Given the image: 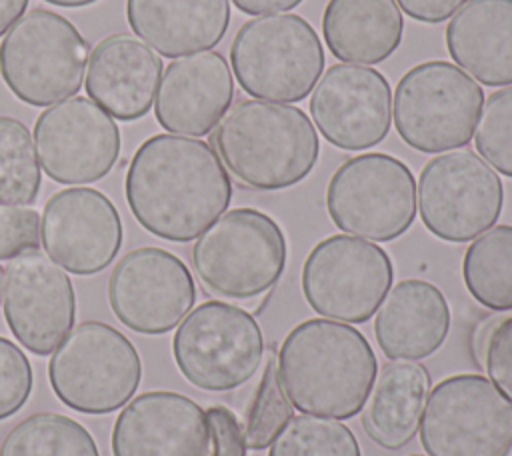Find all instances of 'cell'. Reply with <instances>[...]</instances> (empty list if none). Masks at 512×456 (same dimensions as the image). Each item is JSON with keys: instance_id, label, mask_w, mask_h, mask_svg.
I'll return each mask as SVG.
<instances>
[{"instance_id": "obj_31", "label": "cell", "mask_w": 512, "mask_h": 456, "mask_svg": "<svg viewBox=\"0 0 512 456\" xmlns=\"http://www.w3.org/2000/svg\"><path fill=\"white\" fill-rule=\"evenodd\" d=\"M294 406L290 404L278 376L276 356L270 354L258 386L252 392L246 416L242 422V432L248 450H264L272 444L278 432L292 418Z\"/></svg>"}, {"instance_id": "obj_38", "label": "cell", "mask_w": 512, "mask_h": 456, "mask_svg": "<svg viewBox=\"0 0 512 456\" xmlns=\"http://www.w3.org/2000/svg\"><path fill=\"white\" fill-rule=\"evenodd\" d=\"M304 0H232V4L244 14H270L296 8Z\"/></svg>"}, {"instance_id": "obj_36", "label": "cell", "mask_w": 512, "mask_h": 456, "mask_svg": "<svg viewBox=\"0 0 512 456\" xmlns=\"http://www.w3.org/2000/svg\"><path fill=\"white\" fill-rule=\"evenodd\" d=\"M206 418L210 426V452L208 456H246V440L242 432V422L236 414L222 406L214 404L206 408Z\"/></svg>"}, {"instance_id": "obj_7", "label": "cell", "mask_w": 512, "mask_h": 456, "mask_svg": "<svg viewBox=\"0 0 512 456\" xmlns=\"http://www.w3.org/2000/svg\"><path fill=\"white\" fill-rule=\"evenodd\" d=\"M484 106V90L452 62L412 66L394 90V128L414 150L438 154L472 140Z\"/></svg>"}, {"instance_id": "obj_39", "label": "cell", "mask_w": 512, "mask_h": 456, "mask_svg": "<svg viewBox=\"0 0 512 456\" xmlns=\"http://www.w3.org/2000/svg\"><path fill=\"white\" fill-rule=\"evenodd\" d=\"M26 8L28 0H0V36L24 16Z\"/></svg>"}, {"instance_id": "obj_25", "label": "cell", "mask_w": 512, "mask_h": 456, "mask_svg": "<svg viewBox=\"0 0 512 456\" xmlns=\"http://www.w3.org/2000/svg\"><path fill=\"white\" fill-rule=\"evenodd\" d=\"M430 392L428 370L414 360H390L362 406V428L384 450L404 448L418 432Z\"/></svg>"}, {"instance_id": "obj_11", "label": "cell", "mask_w": 512, "mask_h": 456, "mask_svg": "<svg viewBox=\"0 0 512 456\" xmlns=\"http://www.w3.org/2000/svg\"><path fill=\"white\" fill-rule=\"evenodd\" d=\"M418 432L428 456H502L512 402L482 374H452L428 392Z\"/></svg>"}, {"instance_id": "obj_6", "label": "cell", "mask_w": 512, "mask_h": 456, "mask_svg": "<svg viewBox=\"0 0 512 456\" xmlns=\"http://www.w3.org/2000/svg\"><path fill=\"white\" fill-rule=\"evenodd\" d=\"M90 46L62 14L32 8L0 42V76L30 106H52L84 82Z\"/></svg>"}, {"instance_id": "obj_35", "label": "cell", "mask_w": 512, "mask_h": 456, "mask_svg": "<svg viewBox=\"0 0 512 456\" xmlns=\"http://www.w3.org/2000/svg\"><path fill=\"white\" fill-rule=\"evenodd\" d=\"M40 244V216L34 208L0 204V260H12Z\"/></svg>"}, {"instance_id": "obj_15", "label": "cell", "mask_w": 512, "mask_h": 456, "mask_svg": "<svg viewBox=\"0 0 512 456\" xmlns=\"http://www.w3.org/2000/svg\"><path fill=\"white\" fill-rule=\"evenodd\" d=\"M38 162L60 184L104 178L120 156V130L112 116L84 96L48 106L34 124Z\"/></svg>"}, {"instance_id": "obj_20", "label": "cell", "mask_w": 512, "mask_h": 456, "mask_svg": "<svg viewBox=\"0 0 512 456\" xmlns=\"http://www.w3.org/2000/svg\"><path fill=\"white\" fill-rule=\"evenodd\" d=\"M234 78L220 52L204 50L174 58L156 92L158 124L174 134H210L232 106Z\"/></svg>"}, {"instance_id": "obj_30", "label": "cell", "mask_w": 512, "mask_h": 456, "mask_svg": "<svg viewBox=\"0 0 512 456\" xmlns=\"http://www.w3.org/2000/svg\"><path fill=\"white\" fill-rule=\"evenodd\" d=\"M268 448V456H362L346 424L312 414L292 416Z\"/></svg>"}, {"instance_id": "obj_19", "label": "cell", "mask_w": 512, "mask_h": 456, "mask_svg": "<svg viewBox=\"0 0 512 456\" xmlns=\"http://www.w3.org/2000/svg\"><path fill=\"white\" fill-rule=\"evenodd\" d=\"M206 410L172 390H150L128 402L112 428L114 456H208Z\"/></svg>"}, {"instance_id": "obj_17", "label": "cell", "mask_w": 512, "mask_h": 456, "mask_svg": "<svg viewBox=\"0 0 512 456\" xmlns=\"http://www.w3.org/2000/svg\"><path fill=\"white\" fill-rule=\"evenodd\" d=\"M310 112L314 126L332 146L366 150L388 136L392 90L376 68L334 64L318 78Z\"/></svg>"}, {"instance_id": "obj_32", "label": "cell", "mask_w": 512, "mask_h": 456, "mask_svg": "<svg viewBox=\"0 0 512 456\" xmlns=\"http://www.w3.org/2000/svg\"><path fill=\"white\" fill-rule=\"evenodd\" d=\"M476 126V152L500 174L512 178V84L488 96Z\"/></svg>"}, {"instance_id": "obj_29", "label": "cell", "mask_w": 512, "mask_h": 456, "mask_svg": "<svg viewBox=\"0 0 512 456\" xmlns=\"http://www.w3.org/2000/svg\"><path fill=\"white\" fill-rule=\"evenodd\" d=\"M40 184V162L28 126L0 116V204H32Z\"/></svg>"}, {"instance_id": "obj_28", "label": "cell", "mask_w": 512, "mask_h": 456, "mask_svg": "<svg viewBox=\"0 0 512 456\" xmlns=\"http://www.w3.org/2000/svg\"><path fill=\"white\" fill-rule=\"evenodd\" d=\"M0 456H100V452L92 434L74 418L36 412L4 436Z\"/></svg>"}, {"instance_id": "obj_1", "label": "cell", "mask_w": 512, "mask_h": 456, "mask_svg": "<svg viewBox=\"0 0 512 456\" xmlns=\"http://www.w3.org/2000/svg\"><path fill=\"white\" fill-rule=\"evenodd\" d=\"M124 196L144 230L168 242H190L226 212L232 180L208 142L154 134L128 164Z\"/></svg>"}, {"instance_id": "obj_26", "label": "cell", "mask_w": 512, "mask_h": 456, "mask_svg": "<svg viewBox=\"0 0 512 456\" xmlns=\"http://www.w3.org/2000/svg\"><path fill=\"white\" fill-rule=\"evenodd\" d=\"M322 34L334 58L380 64L398 50L404 18L396 0H328Z\"/></svg>"}, {"instance_id": "obj_3", "label": "cell", "mask_w": 512, "mask_h": 456, "mask_svg": "<svg viewBox=\"0 0 512 456\" xmlns=\"http://www.w3.org/2000/svg\"><path fill=\"white\" fill-rule=\"evenodd\" d=\"M224 168L254 190H284L316 166L320 142L312 120L292 104L242 98L210 136Z\"/></svg>"}, {"instance_id": "obj_2", "label": "cell", "mask_w": 512, "mask_h": 456, "mask_svg": "<svg viewBox=\"0 0 512 456\" xmlns=\"http://www.w3.org/2000/svg\"><path fill=\"white\" fill-rule=\"evenodd\" d=\"M276 364L280 384L298 412L340 420L362 410L378 372L366 336L330 318L296 324L282 340Z\"/></svg>"}, {"instance_id": "obj_37", "label": "cell", "mask_w": 512, "mask_h": 456, "mask_svg": "<svg viewBox=\"0 0 512 456\" xmlns=\"http://www.w3.org/2000/svg\"><path fill=\"white\" fill-rule=\"evenodd\" d=\"M468 0H396L404 14L424 24H438L452 18Z\"/></svg>"}, {"instance_id": "obj_8", "label": "cell", "mask_w": 512, "mask_h": 456, "mask_svg": "<svg viewBox=\"0 0 512 456\" xmlns=\"http://www.w3.org/2000/svg\"><path fill=\"white\" fill-rule=\"evenodd\" d=\"M56 398L82 414H108L136 392L142 362L134 344L100 320L80 322L56 346L48 362Z\"/></svg>"}, {"instance_id": "obj_42", "label": "cell", "mask_w": 512, "mask_h": 456, "mask_svg": "<svg viewBox=\"0 0 512 456\" xmlns=\"http://www.w3.org/2000/svg\"><path fill=\"white\" fill-rule=\"evenodd\" d=\"M502 456H512V444H510V446H508V450H506V452H504V454H502Z\"/></svg>"}, {"instance_id": "obj_23", "label": "cell", "mask_w": 512, "mask_h": 456, "mask_svg": "<svg viewBox=\"0 0 512 456\" xmlns=\"http://www.w3.org/2000/svg\"><path fill=\"white\" fill-rule=\"evenodd\" d=\"M126 20L136 36L166 58L216 46L230 24L228 0H126Z\"/></svg>"}, {"instance_id": "obj_34", "label": "cell", "mask_w": 512, "mask_h": 456, "mask_svg": "<svg viewBox=\"0 0 512 456\" xmlns=\"http://www.w3.org/2000/svg\"><path fill=\"white\" fill-rule=\"evenodd\" d=\"M478 348L486 378L512 402V314L490 322Z\"/></svg>"}, {"instance_id": "obj_21", "label": "cell", "mask_w": 512, "mask_h": 456, "mask_svg": "<svg viewBox=\"0 0 512 456\" xmlns=\"http://www.w3.org/2000/svg\"><path fill=\"white\" fill-rule=\"evenodd\" d=\"M160 76V56L136 36L118 32L94 46L84 88L112 118L132 122L150 112Z\"/></svg>"}, {"instance_id": "obj_9", "label": "cell", "mask_w": 512, "mask_h": 456, "mask_svg": "<svg viewBox=\"0 0 512 456\" xmlns=\"http://www.w3.org/2000/svg\"><path fill=\"white\" fill-rule=\"evenodd\" d=\"M180 374L206 392L246 384L264 360V334L256 318L230 302L206 300L184 316L172 338Z\"/></svg>"}, {"instance_id": "obj_40", "label": "cell", "mask_w": 512, "mask_h": 456, "mask_svg": "<svg viewBox=\"0 0 512 456\" xmlns=\"http://www.w3.org/2000/svg\"><path fill=\"white\" fill-rule=\"evenodd\" d=\"M48 4H54V6H62V8H82V6H90L98 0H44Z\"/></svg>"}, {"instance_id": "obj_14", "label": "cell", "mask_w": 512, "mask_h": 456, "mask_svg": "<svg viewBox=\"0 0 512 456\" xmlns=\"http://www.w3.org/2000/svg\"><path fill=\"white\" fill-rule=\"evenodd\" d=\"M194 302L192 272L176 254L158 246L130 250L108 278V304L114 316L138 334L170 332Z\"/></svg>"}, {"instance_id": "obj_24", "label": "cell", "mask_w": 512, "mask_h": 456, "mask_svg": "<svg viewBox=\"0 0 512 456\" xmlns=\"http://www.w3.org/2000/svg\"><path fill=\"white\" fill-rule=\"evenodd\" d=\"M446 48L486 86L512 84V0H468L448 22Z\"/></svg>"}, {"instance_id": "obj_22", "label": "cell", "mask_w": 512, "mask_h": 456, "mask_svg": "<svg viewBox=\"0 0 512 456\" xmlns=\"http://www.w3.org/2000/svg\"><path fill=\"white\" fill-rule=\"evenodd\" d=\"M374 336L390 360L432 356L450 332V306L438 286L408 278L390 286L376 308Z\"/></svg>"}, {"instance_id": "obj_33", "label": "cell", "mask_w": 512, "mask_h": 456, "mask_svg": "<svg viewBox=\"0 0 512 456\" xmlns=\"http://www.w3.org/2000/svg\"><path fill=\"white\" fill-rule=\"evenodd\" d=\"M34 374L28 356L0 336V420L14 416L30 398Z\"/></svg>"}, {"instance_id": "obj_5", "label": "cell", "mask_w": 512, "mask_h": 456, "mask_svg": "<svg viewBox=\"0 0 512 456\" xmlns=\"http://www.w3.org/2000/svg\"><path fill=\"white\" fill-rule=\"evenodd\" d=\"M240 88L268 102L304 100L324 70V48L312 24L298 14L246 20L230 46Z\"/></svg>"}, {"instance_id": "obj_27", "label": "cell", "mask_w": 512, "mask_h": 456, "mask_svg": "<svg viewBox=\"0 0 512 456\" xmlns=\"http://www.w3.org/2000/svg\"><path fill=\"white\" fill-rule=\"evenodd\" d=\"M468 294L494 312L512 310V226L498 224L472 240L462 258Z\"/></svg>"}, {"instance_id": "obj_10", "label": "cell", "mask_w": 512, "mask_h": 456, "mask_svg": "<svg viewBox=\"0 0 512 456\" xmlns=\"http://www.w3.org/2000/svg\"><path fill=\"white\" fill-rule=\"evenodd\" d=\"M326 210L342 232L374 242L396 240L416 218L414 174L384 152L352 156L328 180Z\"/></svg>"}, {"instance_id": "obj_16", "label": "cell", "mask_w": 512, "mask_h": 456, "mask_svg": "<svg viewBox=\"0 0 512 456\" xmlns=\"http://www.w3.org/2000/svg\"><path fill=\"white\" fill-rule=\"evenodd\" d=\"M4 318L26 350L36 356L54 352L76 318L66 270L38 248L12 258L4 270Z\"/></svg>"}, {"instance_id": "obj_18", "label": "cell", "mask_w": 512, "mask_h": 456, "mask_svg": "<svg viewBox=\"0 0 512 456\" xmlns=\"http://www.w3.org/2000/svg\"><path fill=\"white\" fill-rule=\"evenodd\" d=\"M40 242L66 272L98 274L112 264L122 246L118 208L94 188L58 190L44 206Z\"/></svg>"}, {"instance_id": "obj_41", "label": "cell", "mask_w": 512, "mask_h": 456, "mask_svg": "<svg viewBox=\"0 0 512 456\" xmlns=\"http://www.w3.org/2000/svg\"><path fill=\"white\" fill-rule=\"evenodd\" d=\"M2 296H4V270L0 266V302H2Z\"/></svg>"}, {"instance_id": "obj_4", "label": "cell", "mask_w": 512, "mask_h": 456, "mask_svg": "<svg viewBox=\"0 0 512 456\" xmlns=\"http://www.w3.org/2000/svg\"><path fill=\"white\" fill-rule=\"evenodd\" d=\"M288 258L280 224L256 208H232L194 242L192 266L216 296L248 300L268 292L284 274Z\"/></svg>"}, {"instance_id": "obj_43", "label": "cell", "mask_w": 512, "mask_h": 456, "mask_svg": "<svg viewBox=\"0 0 512 456\" xmlns=\"http://www.w3.org/2000/svg\"><path fill=\"white\" fill-rule=\"evenodd\" d=\"M410 456H424V454H410Z\"/></svg>"}, {"instance_id": "obj_13", "label": "cell", "mask_w": 512, "mask_h": 456, "mask_svg": "<svg viewBox=\"0 0 512 456\" xmlns=\"http://www.w3.org/2000/svg\"><path fill=\"white\" fill-rule=\"evenodd\" d=\"M504 186L494 168L462 148L430 158L416 184V208L430 234L446 242H468L500 218Z\"/></svg>"}, {"instance_id": "obj_12", "label": "cell", "mask_w": 512, "mask_h": 456, "mask_svg": "<svg viewBox=\"0 0 512 456\" xmlns=\"http://www.w3.org/2000/svg\"><path fill=\"white\" fill-rule=\"evenodd\" d=\"M394 264L384 248L364 238L334 234L320 240L302 264V294L324 318L362 324L390 290Z\"/></svg>"}]
</instances>
